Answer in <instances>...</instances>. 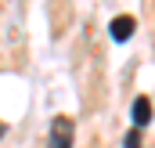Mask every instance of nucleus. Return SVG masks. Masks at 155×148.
Here are the masks:
<instances>
[{
  "mask_svg": "<svg viewBox=\"0 0 155 148\" xmlns=\"http://www.w3.org/2000/svg\"><path fill=\"white\" fill-rule=\"evenodd\" d=\"M72 119L69 116H54V123H51V137H47V148H72Z\"/></svg>",
  "mask_w": 155,
  "mask_h": 148,
  "instance_id": "obj_1",
  "label": "nucleus"
},
{
  "mask_svg": "<svg viewBox=\"0 0 155 148\" xmlns=\"http://www.w3.org/2000/svg\"><path fill=\"white\" fill-rule=\"evenodd\" d=\"M134 29H137V18H130V15H119V18H112V25H108V33H112L116 43H126V40L134 36Z\"/></svg>",
  "mask_w": 155,
  "mask_h": 148,
  "instance_id": "obj_2",
  "label": "nucleus"
},
{
  "mask_svg": "<svg viewBox=\"0 0 155 148\" xmlns=\"http://www.w3.org/2000/svg\"><path fill=\"white\" fill-rule=\"evenodd\" d=\"M130 116H134V126H137V130H141V126H148V123H152V101H148V98H134Z\"/></svg>",
  "mask_w": 155,
  "mask_h": 148,
  "instance_id": "obj_3",
  "label": "nucleus"
},
{
  "mask_svg": "<svg viewBox=\"0 0 155 148\" xmlns=\"http://www.w3.org/2000/svg\"><path fill=\"white\" fill-rule=\"evenodd\" d=\"M123 148H141V134H137V126H134V130L123 137Z\"/></svg>",
  "mask_w": 155,
  "mask_h": 148,
  "instance_id": "obj_4",
  "label": "nucleus"
},
{
  "mask_svg": "<svg viewBox=\"0 0 155 148\" xmlns=\"http://www.w3.org/2000/svg\"><path fill=\"white\" fill-rule=\"evenodd\" d=\"M4 134H7V126H4V123H0V137H4Z\"/></svg>",
  "mask_w": 155,
  "mask_h": 148,
  "instance_id": "obj_5",
  "label": "nucleus"
}]
</instances>
